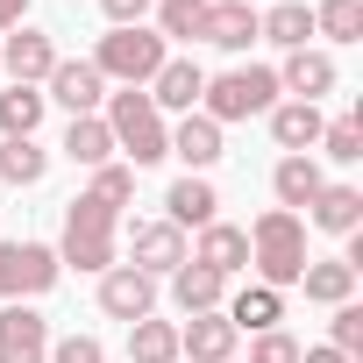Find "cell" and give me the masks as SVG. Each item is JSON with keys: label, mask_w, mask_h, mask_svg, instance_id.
I'll return each mask as SVG.
<instances>
[{"label": "cell", "mask_w": 363, "mask_h": 363, "mask_svg": "<svg viewBox=\"0 0 363 363\" xmlns=\"http://www.w3.org/2000/svg\"><path fill=\"white\" fill-rule=\"evenodd\" d=\"M43 114H50L43 86H8V93H0V135H8V143L36 135V128H43Z\"/></svg>", "instance_id": "obj_26"}, {"label": "cell", "mask_w": 363, "mask_h": 363, "mask_svg": "<svg viewBox=\"0 0 363 363\" xmlns=\"http://www.w3.org/2000/svg\"><path fill=\"white\" fill-rule=\"evenodd\" d=\"M43 171H50V150H43L36 135L0 143V186H43Z\"/></svg>", "instance_id": "obj_28"}, {"label": "cell", "mask_w": 363, "mask_h": 363, "mask_svg": "<svg viewBox=\"0 0 363 363\" xmlns=\"http://www.w3.org/2000/svg\"><path fill=\"white\" fill-rule=\"evenodd\" d=\"M143 93H150V107H157V114H193V107H200V93H207V72H200L193 57H164V72H157Z\"/></svg>", "instance_id": "obj_14"}, {"label": "cell", "mask_w": 363, "mask_h": 363, "mask_svg": "<svg viewBox=\"0 0 363 363\" xmlns=\"http://www.w3.org/2000/svg\"><path fill=\"white\" fill-rule=\"evenodd\" d=\"M299 285H306L313 306H342V299H356V264H342V257H306Z\"/></svg>", "instance_id": "obj_24"}, {"label": "cell", "mask_w": 363, "mask_h": 363, "mask_svg": "<svg viewBox=\"0 0 363 363\" xmlns=\"http://www.w3.org/2000/svg\"><path fill=\"white\" fill-rule=\"evenodd\" d=\"M150 8H157V0H100V15H107L114 29H135V22H143Z\"/></svg>", "instance_id": "obj_36"}, {"label": "cell", "mask_w": 363, "mask_h": 363, "mask_svg": "<svg viewBox=\"0 0 363 363\" xmlns=\"http://www.w3.org/2000/svg\"><path fill=\"white\" fill-rule=\"evenodd\" d=\"M164 57H171V43H164L157 29H143V22H135V29H107V36H100V50H93L86 65H93L107 86H150V79L164 72Z\"/></svg>", "instance_id": "obj_4"}, {"label": "cell", "mask_w": 363, "mask_h": 363, "mask_svg": "<svg viewBox=\"0 0 363 363\" xmlns=\"http://www.w3.org/2000/svg\"><path fill=\"white\" fill-rule=\"evenodd\" d=\"M242 235H250L257 285H271V292L299 285V271H306V221H299V214L271 207V214H257V228H242Z\"/></svg>", "instance_id": "obj_3"}, {"label": "cell", "mask_w": 363, "mask_h": 363, "mask_svg": "<svg viewBox=\"0 0 363 363\" xmlns=\"http://www.w3.org/2000/svg\"><path fill=\"white\" fill-rule=\"evenodd\" d=\"M306 221H313L320 235H356V228H363V193H356V186H320L313 207H306Z\"/></svg>", "instance_id": "obj_22"}, {"label": "cell", "mask_w": 363, "mask_h": 363, "mask_svg": "<svg viewBox=\"0 0 363 363\" xmlns=\"http://www.w3.org/2000/svg\"><path fill=\"white\" fill-rule=\"evenodd\" d=\"M22 22H29V0H0V36L22 29Z\"/></svg>", "instance_id": "obj_37"}, {"label": "cell", "mask_w": 363, "mask_h": 363, "mask_svg": "<svg viewBox=\"0 0 363 363\" xmlns=\"http://www.w3.org/2000/svg\"><path fill=\"white\" fill-rule=\"evenodd\" d=\"M178 8H207V0H178Z\"/></svg>", "instance_id": "obj_39"}, {"label": "cell", "mask_w": 363, "mask_h": 363, "mask_svg": "<svg viewBox=\"0 0 363 363\" xmlns=\"http://www.w3.org/2000/svg\"><path fill=\"white\" fill-rule=\"evenodd\" d=\"M335 57L328 50H285V65H278V93H292V100H306V107H320V93H335Z\"/></svg>", "instance_id": "obj_13"}, {"label": "cell", "mask_w": 363, "mask_h": 363, "mask_svg": "<svg viewBox=\"0 0 363 363\" xmlns=\"http://www.w3.org/2000/svg\"><path fill=\"white\" fill-rule=\"evenodd\" d=\"M164 221H171V228H207V221H221V193H214V178L186 171V178L164 193Z\"/></svg>", "instance_id": "obj_16"}, {"label": "cell", "mask_w": 363, "mask_h": 363, "mask_svg": "<svg viewBox=\"0 0 363 363\" xmlns=\"http://www.w3.org/2000/svg\"><path fill=\"white\" fill-rule=\"evenodd\" d=\"M0 72H8L15 86H43L50 72H57V43H50V29H15L8 43H0Z\"/></svg>", "instance_id": "obj_11"}, {"label": "cell", "mask_w": 363, "mask_h": 363, "mask_svg": "<svg viewBox=\"0 0 363 363\" xmlns=\"http://www.w3.org/2000/svg\"><path fill=\"white\" fill-rule=\"evenodd\" d=\"M328 313H335V320H328V349H342V356L356 363V356H363V306L342 299V306H328Z\"/></svg>", "instance_id": "obj_32"}, {"label": "cell", "mask_w": 363, "mask_h": 363, "mask_svg": "<svg viewBox=\"0 0 363 363\" xmlns=\"http://www.w3.org/2000/svg\"><path fill=\"white\" fill-rule=\"evenodd\" d=\"M171 157L186 164V171H200V178H207V171L221 164V128H214L200 107H193V114H178V128H171Z\"/></svg>", "instance_id": "obj_19"}, {"label": "cell", "mask_w": 363, "mask_h": 363, "mask_svg": "<svg viewBox=\"0 0 363 363\" xmlns=\"http://www.w3.org/2000/svg\"><path fill=\"white\" fill-rule=\"evenodd\" d=\"M221 313H228L235 335H264V328L285 320V292H271V285H242L235 299H221Z\"/></svg>", "instance_id": "obj_21"}, {"label": "cell", "mask_w": 363, "mask_h": 363, "mask_svg": "<svg viewBox=\"0 0 363 363\" xmlns=\"http://www.w3.org/2000/svg\"><path fill=\"white\" fill-rule=\"evenodd\" d=\"M0 363H50V320L29 299L0 306Z\"/></svg>", "instance_id": "obj_8"}, {"label": "cell", "mask_w": 363, "mask_h": 363, "mask_svg": "<svg viewBox=\"0 0 363 363\" xmlns=\"http://www.w3.org/2000/svg\"><path fill=\"white\" fill-rule=\"evenodd\" d=\"M235 328L228 313H193L186 328H178V363H235Z\"/></svg>", "instance_id": "obj_15"}, {"label": "cell", "mask_w": 363, "mask_h": 363, "mask_svg": "<svg viewBox=\"0 0 363 363\" xmlns=\"http://www.w3.org/2000/svg\"><path fill=\"white\" fill-rule=\"evenodd\" d=\"M65 157H72V164H86V171L114 164V135H107V121H100V114H79V121L65 128Z\"/></svg>", "instance_id": "obj_27"}, {"label": "cell", "mask_w": 363, "mask_h": 363, "mask_svg": "<svg viewBox=\"0 0 363 363\" xmlns=\"http://www.w3.org/2000/svg\"><path fill=\"white\" fill-rule=\"evenodd\" d=\"M193 43H214V50H250L257 43V8L242 0H207L200 22H193Z\"/></svg>", "instance_id": "obj_12"}, {"label": "cell", "mask_w": 363, "mask_h": 363, "mask_svg": "<svg viewBox=\"0 0 363 363\" xmlns=\"http://www.w3.org/2000/svg\"><path fill=\"white\" fill-rule=\"evenodd\" d=\"M313 150H320V157H335V164H356V157H363V114H342V121H328Z\"/></svg>", "instance_id": "obj_31"}, {"label": "cell", "mask_w": 363, "mask_h": 363, "mask_svg": "<svg viewBox=\"0 0 363 363\" xmlns=\"http://www.w3.org/2000/svg\"><path fill=\"white\" fill-rule=\"evenodd\" d=\"M86 193H100L107 207H128V200H135V171H128V164H100Z\"/></svg>", "instance_id": "obj_33"}, {"label": "cell", "mask_w": 363, "mask_h": 363, "mask_svg": "<svg viewBox=\"0 0 363 363\" xmlns=\"http://www.w3.org/2000/svg\"><path fill=\"white\" fill-rule=\"evenodd\" d=\"M50 363H107V349H100V335H57Z\"/></svg>", "instance_id": "obj_34"}, {"label": "cell", "mask_w": 363, "mask_h": 363, "mask_svg": "<svg viewBox=\"0 0 363 363\" xmlns=\"http://www.w3.org/2000/svg\"><path fill=\"white\" fill-rule=\"evenodd\" d=\"M171 299H178V313H186V320H193V313H221V299H228V278L186 257V264L171 271Z\"/></svg>", "instance_id": "obj_20"}, {"label": "cell", "mask_w": 363, "mask_h": 363, "mask_svg": "<svg viewBox=\"0 0 363 363\" xmlns=\"http://www.w3.org/2000/svg\"><path fill=\"white\" fill-rule=\"evenodd\" d=\"M100 313L107 320H128V328L150 320L157 313V278H143L135 264H107L100 271Z\"/></svg>", "instance_id": "obj_7"}, {"label": "cell", "mask_w": 363, "mask_h": 363, "mask_svg": "<svg viewBox=\"0 0 363 363\" xmlns=\"http://www.w3.org/2000/svg\"><path fill=\"white\" fill-rule=\"evenodd\" d=\"M128 264L143 278H171L178 264H186V228H171V221H135L128 228Z\"/></svg>", "instance_id": "obj_9"}, {"label": "cell", "mask_w": 363, "mask_h": 363, "mask_svg": "<svg viewBox=\"0 0 363 363\" xmlns=\"http://www.w3.org/2000/svg\"><path fill=\"white\" fill-rule=\"evenodd\" d=\"M43 86H50L43 100H57V107H65L72 121H79V114H100V107H107V79H100V72H93L86 57H57V72H50Z\"/></svg>", "instance_id": "obj_10"}, {"label": "cell", "mask_w": 363, "mask_h": 363, "mask_svg": "<svg viewBox=\"0 0 363 363\" xmlns=\"http://www.w3.org/2000/svg\"><path fill=\"white\" fill-rule=\"evenodd\" d=\"M242 8H257V0H242Z\"/></svg>", "instance_id": "obj_40"}, {"label": "cell", "mask_w": 363, "mask_h": 363, "mask_svg": "<svg viewBox=\"0 0 363 363\" xmlns=\"http://www.w3.org/2000/svg\"><path fill=\"white\" fill-rule=\"evenodd\" d=\"M299 363H349V356H342V349H328V342H320V349H299Z\"/></svg>", "instance_id": "obj_38"}, {"label": "cell", "mask_w": 363, "mask_h": 363, "mask_svg": "<svg viewBox=\"0 0 363 363\" xmlns=\"http://www.w3.org/2000/svg\"><path fill=\"white\" fill-rule=\"evenodd\" d=\"M100 121H107L114 150L128 157V171H143V164H164V157H171V128H164V114L150 107V93H143V86H121V93H107Z\"/></svg>", "instance_id": "obj_1"}, {"label": "cell", "mask_w": 363, "mask_h": 363, "mask_svg": "<svg viewBox=\"0 0 363 363\" xmlns=\"http://www.w3.org/2000/svg\"><path fill=\"white\" fill-rule=\"evenodd\" d=\"M128 363H178V328L171 320H135L128 328Z\"/></svg>", "instance_id": "obj_29"}, {"label": "cell", "mask_w": 363, "mask_h": 363, "mask_svg": "<svg viewBox=\"0 0 363 363\" xmlns=\"http://www.w3.org/2000/svg\"><path fill=\"white\" fill-rule=\"evenodd\" d=\"M271 107H278V72H271V65H235V72L207 79V93H200V114H207L214 128L250 121V114H271Z\"/></svg>", "instance_id": "obj_5"}, {"label": "cell", "mask_w": 363, "mask_h": 363, "mask_svg": "<svg viewBox=\"0 0 363 363\" xmlns=\"http://www.w3.org/2000/svg\"><path fill=\"white\" fill-rule=\"evenodd\" d=\"M313 36H328V43H363V0H320V8H313Z\"/></svg>", "instance_id": "obj_30"}, {"label": "cell", "mask_w": 363, "mask_h": 363, "mask_svg": "<svg viewBox=\"0 0 363 363\" xmlns=\"http://www.w3.org/2000/svg\"><path fill=\"white\" fill-rule=\"evenodd\" d=\"M313 36V8L306 0H278V8L257 15V43H278V50H306Z\"/></svg>", "instance_id": "obj_23"}, {"label": "cell", "mask_w": 363, "mask_h": 363, "mask_svg": "<svg viewBox=\"0 0 363 363\" xmlns=\"http://www.w3.org/2000/svg\"><path fill=\"white\" fill-rule=\"evenodd\" d=\"M320 128H328V114L306 107V100H278V107H271V143H278L285 157H313Z\"/></svg>", "instance_id": "obj_17"}, {"label": "cell", "mask_w": 363, "mask_h": 363, "mask_svg": "<svg viewBox=\"0 0 363 363\" xmlns=\"http://www.w3.org/2000/svg\"><path fill=\"white\" fill-rule=\"evenodd\" d=\"M193 264H207V271H221V278H235V271H250V235L235 228V221H207L200 228V242L186 250Z\"/></svg>", "instance_id": "obj_18"}, {"label": "cell", "mask_w": 363, "mask_h": 363, "mask_svg": "<svg viewBox=\"0 0 363 363\" xmlns=\"http://www.w3.org/2000/svg\"><path fill=\"white\" fill-rule=\"evenodd\" d=\"M250 363H299V342H292L285 328H264V335L250 342Z\"/></svg>", "instance_id": "obj_35"}, {"label": "cell", "mask_w": 363, "mask_h": 363, "mask_svg": "<svg viewBox=\"0 0 363 363\" xmlns=\"http://www.w3.org/2000/svg\"><path fill=\"white\" fill-rule=\"evenodd\" d=\"M114 235H121V207H107L100 193H79L72 207H65V235H57V264H72V271H107L114 264Z\"/></svg>", "instance_id": "obj_2"}, {"label": "cell", "mask_w": 363, "mask_h": 363, "mask_svg": "<svg viewBox=\"0 0 363 363\" xmlns=\"http://www.w3.org/2000/svg\"><path fill=\"white\" fill-rule=\"evenodd\" d=\"M328 186L320 178V164L313 157H278V171H271V193H278V207L285 214H299V207H313V193Z\"/></svg>", "instance_id": "obj_25"}, {"label": "cell", "mask_w": 363, "mask_h": 363, "mask_svg": "<svg viewBox=\"0 0 363 363\" xmlns=\"http://www.w3.org/2000/svg\"><path fill=\"white\" fill-rule=\"evenodd\" d=\"M57 278H65V264H57L50 242H0V299H8V306H15V299L36 306Z\"/></svg>", "instance_id": "obj_6"}]
</instances>
